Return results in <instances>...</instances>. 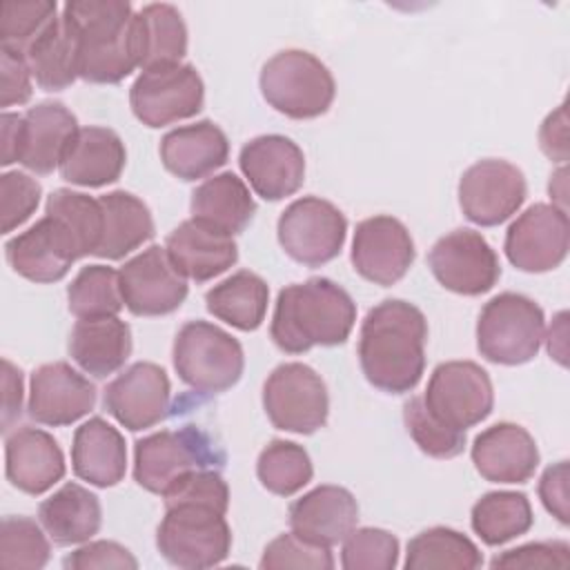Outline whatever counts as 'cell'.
<instances>
[{
	"label": "cell",
	"instance_id": "obj_49",
	"mask_svg": "<svg viewBox=\"0 0 570 570\" xmlns=\"http://www.w3.org/2000/svg\"><path fill=\"white\" fill-rule=\"evenodd\" d=\"M492 568H568L570 546L566 541H534L497 554Z\"/></svg>",
	"mask_w": 570,
	"mask_h": 570
},
{
	"label": "cell",
	"instance_id": "obj_44",
	"mask_svg": "<svg viewBox=\"0 0 570 570\" xmlns=\"http://www.w3.org/2000/svg\"><path fill=\"white\" fill-rule=\"evenodd\" d=\"M405 430L419 450L434 459H454L465 448V432L439 421L425 405L423 396H412L403 405Z\"/></svg>",
	"mask_w": 570,
	"mask_h": 570
},
{
	"label": "cell",
	"instance_id": "obj_19",
	"mask_svg": "<svg viewBox=\"0 0 570 570\" xmlns=\"http://www.w3.org/2000/svg\"><path fill=\"white\" fill-rule=\"evenodd\" d=\"M11 269L31 283H56L67 276L80 258L78 243L69 227L56 216L45 214L27 232L4 245Z\"/></svg>",
	"mask_w": 570,
	"mask_h": 570
},
{
	"label": "cell",
	"instance_id": "obj_25",
	"mask_svg": "<svg viewBox=\"0 0 570 570\" xmlns=\"http://www.w3.org/2000/svg\"><path fill=\"white\" fill-rule=\"evenodd\" d=\"M289 528L321 546L341 543L358 521V503L347 488L316 485L287 510Z\"/></svg>",
	"mask_w": 570,
	"mask_h": 570
},
{
	"label": "cell",
	"instance_id": "obj_21",
	"mask_svg": "<svg viewBox=\"0 0 570 570\" xmlns=\"http://www.w3.org/2000/svg\"><path fill=\"white\" fill-rule=\"evenodd\" d=\"M238 165L263 200H283L296 194L305 180L303 149L281 134H263L245 142Z\"/></svg>",
	"mask_w": 570,
	"mask_h": 570
},
{
	"label": "cell",
	"instance_id": "obj_9",
	"mask_svg": "<svg viewBox=\"0 0 570 570\" xmlns=\"http://www.w3.org/2000/svg\"><path fill=\"white\" fill-rule=\"evenodd\" d=\"M276 236L292 261L305 267H321L341 254L347 218L334 203L321 196H303L283 209Z\"/></svg>",
	"mask_w": 570,
	"mask_h": 570
},
{
	"label": "cell",
	"instance_id": "obj_17",
	"mask_svg": "<svg viewBox=\"0 0 570 570\" xmlns=\"http://www.w3.org/2000/svg\"><path fill=\"white\" fill-rule=\"evenodd\" d=\"M414 256V240L394 216H370L354 229L350 254L354 272L374 285L390 287L399 283L412 267Z\"/></svg>",
	"mask_w": 570,
	"mask_h": 570
},
{
	"label": "cell",
	"instance_id": "obj_18",
	"mask_svg": "<svg viewBox=\"0 0 570 570\" xmlns=\"http://www.w3.org/2000/svg\"><path fill=\"white\" fill-rule=\"evenodd\" d=\"M171 383L167 372L149 361H138L105 387L107 412L127 430L140 432L167 419Z\"/></svg>",
	"mask_w": 570,
	"mask_h": 570
},
{
	"label": "cell",
	"instance_id": "obj_51",
	"mask_svg": "<svg viewBox=\"0 0 570 570\" xmlns=\"http://www.w3.org/2000/svg\"><path fill=\"white\" fill-rule=\"evenodd\" d=\"M31 69L24 56L0 49V107H13L29 102L31 89Z\"/></svg>",
	"mask_w": 570,
	"mask_h": 570
},
{
	"label": "cell",
	"instance_id": "obj_23",
	"mask_svg": "<svg viewBox=\"0 0 570 570\" xmlns=\"http://www.w3.org/2000/svg\"><path fill=\"white\" fill-rule=\"evenodd\" d=\"M7 481L24 494L38 497L65 476V454L58 441L40 428H18L4 439Z\"/></svg>",
	"mask_w": 570,
	"mask_h": 570
},
{
	"label": "cell",
	"instance_id": "obj_6",
	"mask_svg": "<svg viewBox=\"0 0 570 570\" xmlns=\"http://www.w3.org/2000/svg\"><path fill=\"white\" fill-rule=\"evenodd\" d=\"M156 548L176 568H212L227 559L232 530L225 514L209 505L169 503L156 530Z\"/></svg>",
	"mask_w": 570,
	"mask_h": 570
},
{
	"label": "cell",
	"instance_id": "obj_27",
	"mask_svg": "<svg viewBox=\"0 0 570 570\" xmlns=\"http://www.w3.org/2000/svg\"><path fill=\"white\" fill-rule=\"evenodd\" d=\"M169 174L180 180H200L223 167L229 158V140L212 120H198L167 131L158 147Z\"/></svg>",
	"mask_w": 570,
	"mask_h": 570
},
{
	"label": "cell",
	"instance_id": "obj_34",
	"mask_svg": "<svg viewBox=\"0 0 570 570\" xmlns=\"http://www.w3.org/2000/svg\"><path fill=\"white\" fill-rule=\"evenodd\" d=\"M267 303V283L249 269H238L205 294L207 312L240 332H254L263 325Z\"/></svg>",
	"mask_w": 570,
	"mask_h": 570
},
{
	"label": "cell",
	"instance_id": "obj_38",
	"mask_svg": "<svg viewBox=\"0 0 570 570\" xmlns=\"http://www.w3.org/2000/svg\"><path fill=\"white\" fill-rule=\"evenodd\" d=\"M403 566L407 570H474L483 566V554L463 532L445 525H434L410 539Z\"/></svg>",
	"mask_w": 570,
	"mask_h": 570
},
{
	"label": "cell",
	"instance_id": "obj_42",
	"mask_svg": "<svg viewBox=\"0 0 570 570\" xmlns=\"http://www.w3.org/2000/svg\"><path fill=\"white\" fill-rule=\"evenodd\" d=\"M58 18L53 0L2 2L0 7V49L24 56L29 47Z\"/></svg>",
	"mask_w": 570,
	"mask_h": 570
},
{
	"label": "cell",
	"instance_id": "obj_2",
	"mask_svg": "<svg viewBox=\"0 0 570 570\" xmlns=\"http://www.w3.org/2000/svg\"><path fill=\"white\" fill-rule=\"evenodd\" d=\"M356 323V303L338 283L314 276L278 292L269 336L281 352L303 354L312 347L343 345Z\"/></svg>",
	"mask_w": 570,
	"mask_h": 570
},
{
	"label": "cell",
	"instance_id": "obj_50",
	"mask_svg": "<svg viewBox=\"0 0 570 570\" xmlns=\"http://www.w3.org/2000/svg\"><path fill=\"white\" fill-rule=\"evenodd\" d=\"M67 570H136V557L116 541H89L65 557Z\"/></svg>",
	"mask_w": 570,
	"mask_h": 570
},
{
	"label": "cell",
	"instance_id": "obj_13",
	"mask_svg": "<svg viewBox=\"0 0 570 570\" xmlns=\"http://www.w3.org/2000/svg\"><path fill=\"white\" fill-rule=\"evenodd\" d=\"M432 276L450 292L461 296H481L501 278V263L481 232L461 227L441 236L430 254Z\"/></svg>",
	"mask_w": 570,
	"mask_h": 570
},
{
	"label": "cell",
	"instance_id": "obj_30",
	"mask_svg": "<svg viewBox=\"0 0 570 570\" xmlns=\"http://www.w3.org/2000/svg\"><path fill=\"white\" fill-rule=\"evenodd\" d=\"M131 354V330L118 316L78 318L69 334V356L76 365L105 379L118 372Z\"/></svg>",
	"mask_w": 570,
	"mask_h": 570
},
{
	"label": "cell",
	"instance_id": "obj_14",
	"mask_svg": "<svg viewBox=\"0 0 570 570\" xmlns=\"http://www.w3.org/2000/svg\"><path fill=\"white\" fill-rule=\"evenodd\" d=\"M523 171L503 158H483L470 165L459 180V207L481 227H494L517 214L525 200Z\"/></svg>",
	"mask_w": 570,
	"mask_h": 570
},
{
	"label": "cell",
	"instance_id": "obj_10",
	"mask_svg": "<svg viewBox=\"0 0 570 570\" xmlns=\"http://www.w3.org/2000/svg\"><path fill=\"white\" fill-rule=\"evenodd\" d=\"M263 407L276 430L314 434L330 414L325 381L305 363H281L265 379Z\"/></svg>",
	"mask_w": 570,
	"mask_h": 570
},
{
	"label": "cell",
	"instance_id": "obj_4",
	"mask_svg": "<svg viewBox=\"0 0 570 570\" xmlns=\"http://www.w3.org/2000/svg\"><path fill=\"white\" fill-rule=\"evenodd\" d=\"M265 102L294 120L323 116L336 96L332 71L309 51L285 49L274 53L258 76Z\"/></svg>",
	"mask_w": 570,
	"mask_h": 570
},
{
	"label": "cell",
	"instance_id": "obj_26",
	"mask_svg": "<svg viewBox=\"0 0 570 570\" xmlns=\"http://www.w3.org/2000/svg\"><path fill=\"white\" fill-rule=\"evenodd\" d=\"M165 249L178 272L196 283H207L220 276L238 261V245L234 236L194 218L183 220L167 236Z\"/></svg>",
	"mask_w": 570,
	"mask_h": 570
},
{
	"label": "cell",
	"instance_id": "obj_35",
	"mask_svg": "<svg viewBox=\"0 0 570 570\" xmlns=\"http://www.w3.org/2000/svg\"><path fill=\"white\" fill-rule=\"evenodd\" d=\"M105 214V234L96 252L98 258L120 261L154 236L149 207L131 191L116 189L100 196Z\"/></svg>",
	"mask_w": 570,
	"mask_h": 570
},
{
	"label": "cell",
	"instance_id": "obj_15",
	"mask_svg": "<svg viewBox=\"0 0 570 570\" xmlns=\"http://www.w3.org/2000/svg\"><path fill=\"white\" fill-rule=\"evenodd\" d=\"M570 247V225L566 209L534 203L512 220L505 232L503 249L508 261L528 274L557 269Z\"/></svg>",
	"mask_w": 570,
	"mask_h": 570
},
{
	"label": "cell",
	"instance_id": "obj_11",
	"mask_svg": "<svg viewBox=\"0 0 570 570\" xmlns=\"http://www.w3.org/2000/svg\"><path fill=\"white\" fill-rule=\"evenodd\" d=\"M205 102V85L194 65L142 69L129 89L134 116L147 127H165L196 116Z\"/></svg>",
	"mask_w": 570,
	"mask_h": 570
},
{
	"label": "cell",
	"instance_id": "obj_33",
	"mask_svg": "<svg viewBox=\"0 0 570 570\" xmlns=\"http://www.w3.org/2000/svg\"><path fill=\"white\" fill-rule=\"evenodd\" d=\"M24 60L45 91H62L80 78V45L73 27L62 13L47 27V31L29 47Z\"/></svg>",
	"mask_w": 570,
	"mask_h": 570
},
{
	"label": "cell",
	"instance_id": "obj_53",
	"mask_svg": "<svg viewBox=\"0 0 570 570\" xmlns=\"http://www.w3.org/2000/svg\"><path fill=\"white\" fill-rule=\"evenodd\" d=\"M568 120H566V105H559L557 111L548 114L539 129V147L541 151L554 160L566 163L568 160Z\"/></svg>",
	"mask_w": 570,
	"mask_h": 570
},
{
	"label": "cell",
	"instance_id": "obj_45",
	"mask_svg": "<svg viewBox=\"0 0 570 570\" xmlns=\"http://www.w3.org/2000/svg\"><path fill=\"white\" fill-rule=\"evenodd\" d=\"M399 539L383 528H354L343 539L341 566L345 570H394Z\"/></svg>",
	"mask_w": 570,
	"mask_h": 570
},
{
	"label": "cell",
	"instance_id": "obj_46",
	"mask_svg": "<svg viewBox=\"0 0 570 570\" xmlns=\"http://www.w3.org/2000/svg\"><path fill=\"white\" fill-rule=\"evenodd\" d=\"M258 566L263 570H281V568L330 570L334 568V557L327 546L314 543L292 530V532L278 534L274 541L265 546Z\"/></svg>",
	"mask_w": 570,
	"mask_h": 570
},
{
	"label": "cell",
	"instance_id": "obj_8",
	"mask_svg": "<svg viewBox=\"0 0 570 570\" xmlns=\"http://www.w3.org/2000/svg\"><path fill=\"white\" fill-rule=\"evenodd\" d=\"M223 454L216 452L212 439L198 428L160 430L134 445V481L165 497L174 485L196 470L212 468Z\"/></svg>",
	"mask_w": 570,
	"mask_h": 570
},
{
	"label": "cell",
	"instance_id": "obj_43",
	"mask_svg": "<svg viewBox=\"0 0 570 570\" xmlns=\"http://www.w3.org/2000/svg\"><path fill=\"white\" fill-rule=\"evenodd\" d=\"M51 554L42 523L31 517H4L0 523V568L40 570Z\"/></svg>",
	"mask_w": 570,
	"mask_h": 570
},
{
	"label": "cell",
	"instance_id": "obj_39",
	"mask_svg": "<svg viewBox=\"0 0 570 570\" xmlns=\"http://www.w3.org/2000/svg\"><path fill=\"white\" fill-rule=\"evenodd\" d=\"M256 476L267 492L276 497H292L312 481L314 465L303 445L285 439H272L256 459Z\"/></svg>",
	"mask_w": 570,
	"mask_h": 570
},
{
	"label": "cell",
	"instance_id": "obj_20",
	"mask_svg": "<svg viewBox=\"0 0 570 570\" xmlns=\"http://www.w3.org/2000/svg\"><path fill=\"white\" fill-rule=\"evenodd\" d=\"M96 405L94 383L65 361L45 363L29 381V416L40 425L62 428L87 416Z\"/></svg>",
	"mask_w": 570,
	"mask_h": 570
},
{
	"label": "cell",
	"instance_id": "obj_16",
	"mask_svg": "<svg viewBox=\"0 0 570 570\" xmlns=\"http://www.w3.org/2000/svg\"><path fill=\"white\" fill-rule=\"evenodd\" d=\"M125 307L136 316H165L176 312L189 292L187 278L160 245H149L129 258L120 272Z\"/></svg>",
	"mask_w": 570,
	"mask_h": 570
},
{
	"label": "cell",
	"instance_id": "obj_55",
	"mask_svg": "<svg viewBox=\"0 0 570 570\" xmlns=\"http://www.w3.org/2000/svg\"><path fill=\"white\" fill-rule=\"evenodd\" d=\"M0 136H2V154L0 165H11L20 160V142H22V116L4 111L0 118Z\"/></svg>",
	"mask_w": 570,
	"mask_h": 570
},
{
	"label": "cell",
	"instance_id": "obj_22",
	"mask_svg": "<svg viewBox=\"0 0 570 570\" xmlns=\"http://www.w3.org/2000/svg\"><path fill=\"white\" fill-rule=\"evenodd\" d=\"M470 454L476 472L490 483H525L541 461L534 436L510 421L494 423L476 434Z\"/></svg>",
	"mask_w": 570,
	"mask_h": 570
},
{
	"label": "cell",
	"instance_id": "obj_5",
	"mask_svg": "<svg viewBox=\"0 0 570 570\" xmlns=\"http://www.w3.org/2000/svg\"><path fill=\"white\" fill-rule=\"evenodd\" d=\"M174 370L200 394H220L234 387L245 370L243 345L209 321H187L174 338Z\"/></svg>",
	"mask_w": 570,
	"mask_h": 570
},
{
	"label": "cell",
	"instance_id": "obj_52",
	"mask_svg": "<svg viewBox=\"0 0 570 570\" xmlns=\"http://www.w3.org/2000/svg\"><path fill=\"white\" fill-rule=\"evenodd\" d=\"M568 461H559L554 465H548L539 479V499L543 508L561 523L568 525L570 521V508H568Z\"/></svg>",
	"mask_w": 570,
	"mask_h": 570
},
{
	"label": "cell",
	"instance_id": "obj_29",
	"mask_svg": "<svg viewBox=\"0 0 570 570\" xmlns=\"http://www.w3.org/2000/svg\"><path fill=\"white\" fill-rule=\"evenodd\" d=\"M73 474L96 488H111L125 479L127 445L122 434L102 416L76 428L71 443Z\"/></svg>",
	"mask_w": 570,
	"mask_h": 570
},
{
	"label": "cell",
	"instance_id": "obj_41",
	"mask_svg": "<svg viewBox=\"0 0 570 570\" xmlns=\"http://www.w3.org/2000/svg\"><path fill=\"white\" fill-rule=\"evenodd\" d=\"M45 214L56 216L69 227L78 243L80 258L96 256L105 234V214L100 198L73 189H56L47 198Z\"/></svg>",
	"mask_w": 570,
	"mask_h": 570
},
{
	"label": "cell",
	"instance_id": "obj_31",
	"mask_svg": "<svg viewBox=\"0 0 570 570\" xmlns=\"http://www.w3.org/2000/svg\"><path fill=\"white\" fill-rule=\"evenodd\" d=\"M38 519L56 546H76L98 534L102 508L94 492L69 481L40 503Z\"/></svg>",
	"mask_w": 570,
	"mask_h": 570
},
{
	"label": "cell",
	"instance_id": "obj_12",
	"mask_svg": "<svg viewBox=\"0 0 570 570\" xmlns=\"http://www.w3.org/2000/svg\"><path fill=\"white\" fill-rule=\"evenodd\" d=\"M423 401L439 421L465 432L490 416L494 390L490 374L479 363L445 361L432 370Z\"/></svg>",
	"mask_w": 570,
	"mask_h": 570
},
{
	"label": "cell",
	"instance_id": "obj_37",
	"mask_svg": "<svg viewBox=\"0 0 570 570\" xmlns=\"http://www.w3.org/2000/svg\"><path fill=\"white\" fill-rule=\"evenodd\" d=\"M470 523L485 546H503L525 534L534 523V514L523 492L497 490L485 492L472 505Z\"/></svg>",
	"mask_w": 570,
	"mask_h": 570
},
{
	"label": "cell",
	"instance_id": "obj_47",
	"mask_svg": "<svg viewBox=\"0 0 570 570\" xmlns=\"http://www.w3.org/2000/svg\"><path fill=\"white\" fill-rule=\"evenodd\" d=\"M2 198V234L20 227L38 207L42 187L24 171H4L0 176Z\"/></svg>",
	"mask_w": 570,
	"mask_h": 570
},
{
	"label": "cell",
	"instance_id": "obj_40",
	"mask_svg": "<svg viewBox=\"0 0 570 570\" xmlns=\"http://www.w3.org/2000/svg\"><path fill=\"white\" fill-rule=\"evenodd\" d=\"M67 305L76 318L118 316L125 307L120 276L109 265H87L67 287Z\"/></svg>",
	"mask_w": 570,
	"mask_h": 570
},
{
	"label": "cell",
	"instance_id": "obj_32",
	"mask_svg": "<svg viewBox=\"0 0 570 570\" xmlns=\"http://www.w3.org/2000/svg\"><path fill=\"white\" fill-rule=\"evenodd\" d=\"M189 212L194 220L234 236L254 220L256 203L243 178L234 171H223L191 191Z\"/></svg>",
	"mask_w": 570,
	"mask_h": 570
},
{
	"label": "cell",
	"instance_id": "obj_54",
	"mask_svg": "<svg viewBox=\"0 0 570 570\" xmlns=\"http://www.w3.org/2000/svg\"><path fill=\"white\" fill-rule=\"evenodd\" d=\"M2 432L9 434L11 425L20 419L22 414V372L9 361L2 358Z\"/></svg>",
	"mask_w": 570,
	"mask_h": 570
},
{
	"label": "cell",
	"instance_id": "obj_3",
	"mask_svg": "<svg viewBox=\"0 0 570 570\" xmlns=\"http://www.w3.org/2000/svg\"><path fill=\"white\" fill-rule=\"evenodd\" d=\"M62 18L78 33L82 80L116 85L140 67L134 9L127 0H69Z\"/></svg>",
	"mask_w": 570,
	"mask_h": 570
},
{
	"label": "cell",
	"instance_id": "obj_1",
	"mask_svg": "<svg viewBox=\"0 0 570 570\" xmlns=\"http://www.w3.org/2000/svg\"><path fill=\"white\" fill-rule=\"evenodd\" d=\"M428 321L401 298L374 305L358 332V363L370 385L385 394L412 392L425 370Z\"/></svg>",
	"mask_w": 570,
	"mask_h": 570
},
{
	"label": "cell",
	"instance_id": "obj_28",
	"mask_svg": "<svg viewBox=\"0 0 570 570\" xmlns=\"http://www.w3.org/2000/svg\"><path fill=\"white\" fill-rule=\"evenodd\" d=\"M78 131L76 116L56 100H45L22 116L20 165L47 176L60 167V158Z\"/></svg>",
	"mask_w": 570,
	"mask_h": 570
},
{
	"label": "cell",
	"instance_id": "obj_7",
	"mask_svg": "<svg viewBox=\"0 0 570 570\" xmlns=\"http://www.w3.org/2000/svg\"><path fill=\"white\" fill-rule=\"evenodd\" d=\"M543 309L517 292L492 296L476 321V347L497 365H523L532 361L543 343Z\"/></svg>",
	"mask_w": 570,
	"mask_h": 570
},
{
	"label": "cell",
	"instance_id": "obj_24",
	"mask_svg": "<svg viewBox=\"0 0 570 570\" xmlns=\"http://www.w3.org/2000/svg\"><path fill=\"white\" fill-rule=\"evenodd\" d=\"M127 149L122 138L109 127H78L60 158L62 180L80 187H102L116 183L125 169Z\"/></svg>",
	"mask_w": 570,
	"mask_h": 570
},
{
	"label": "cell",
	"instance_id": "obj_48",
	"mask_svg": "<svg viewBox=\"0 0 570 570\" xmlns=\"http://www.w3.org/2000/svg\"><path fill=\"white\" fill-rule=\"evenodd\" d=\"M163 499H165V505L189 501V503L209 505V508L227 514L229 488H227V481L220 476L218 470L205 468V470H196L189 476H185Z\"/></svg>",
	"mask_w": 570,
	"mask_h": 570
},
{
	"label": "cell",
	"instance_id": "obj_36",
	"mask_svg": "<svg viewBox=\"0 0 570 570\" xmlns=\"http://www.w3.org/2000/svg\"><path fill=\"white\" fill-rule=\"evenodd\" d=\"M140 69L178 65L187 53V27L180 11L167 2L145 4L134 13Z\"/></svg>",
	"mask_w": 570,
	"mask_h": 570
}]
</instances>
